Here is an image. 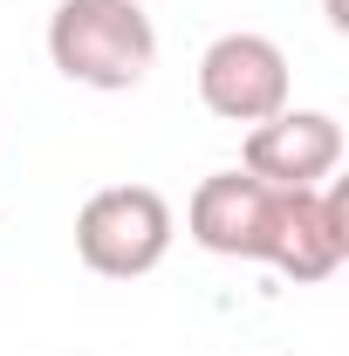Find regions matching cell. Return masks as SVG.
I'll list each match as a JSON object with an SVG mask.
<instances>
[{
    "instance_id": "6da1fadb",
    "label": "cell",
    "mask_w": 349,
    "mask_h": 356,
    "mask_svg": "<svg viewBox=\"0 0 349 356\" xmlns=\"http://www.w3.org/2000/svg\"><path fill=\"white\" fill-rule=\"evenodd\" d=\"M48 62L83 89H137L158 62V28L137 0H62L48 14Z\"/></svg>"
},
{
    "instance_id": "3957f363",
    "label": "cell",
    "mask_w": 349,
    "mask_h": 356,
    "mask_svg": "<svg viewBox=\"0 0 349 356\" xmlns=\"http://www.w3.org/2000/svg\"><path fill=\"white\" fill-rule=\"evenodd\" d=\"M199 103L219 124H267L288 110V55L254 28H233L199 55Z\"/></svg>"
},
{
    "instance_id": "5b68a950",
    "label": "cell",
    "mask_w": 349,
    "mask_h": 356,
    "mask_svg": "<svg viewBox=\"0 0 349 356\" xmlns=\"http://www.w3.org/2000/svg\"><path fill=\"white\" fill-rule=\"evenodd\" d=\"M343 165V124L329 110H281L247 131L240 144V172H254L274 192H308Z\"/></svg>"
},
{
    "instance_id": "8992f818",
    "label": "cell",
    "mask_w": 349,
    "mask_h": 356,
    "mask_svg": "<svg viewBox=\"0 0 349 356\" xmlns=\"http://www.w3.org/2000/svg\"><path fill=\"white\" fill-rule=\"evenodd\" d=\"M192 240L219 254V261H261L267 233H274V185H261L254 172H213L199 178L192 206H185Z\"/></svg>"
},
{
    "instance_id": "7a4b0ae2",
    "label": "cell",
    "mask_w": 349,
    "mask_h": 356,
    "mask_svg": "<svg viewBox=\"0 0 349 356\" xmlns=\"http://www.w3.org/2000/svg\"><path fill=\"white\" fill-rule=\"evenodd\" d=\"M172 199L151 192V185H103L89 192L83 213H76V254L89 274L103 281H137L172 254Z\"/></svg>"
},
{
    "instance_id": "277c9868",
    "label": "cell",
    "mask_w": 349,
    "mask_h": 356,
    "mask_svg": "<svg viewBox=\"0 0 349 356\" xmlns=\"http://www.w3.org/2000/svg\"><path fill=\"white\" fill-rule=\"evenodd\" d=\"M261 261L281 267L288 281H329L349 261V192L343 185L274 192V233Z\"/></svg>"
}]
</instances>
